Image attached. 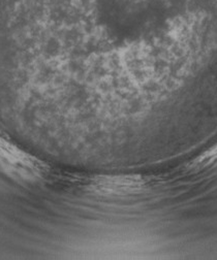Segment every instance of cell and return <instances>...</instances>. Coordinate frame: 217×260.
Segmentation results:
<instances>
[{"instance_id":"obj_1","label":"cell","mask_w":217,"mask_h":260,"mask_svg":"<svg viewBox=\"0 0 217 260\" xmlns=\"http://www.w3.org/2000/svg\"><path fill=\"white\" fill-rule=\"evenodd\" d=\"M217 162V145L211 148L209 151L205 152L203 155H201L195 162H194V167L196 168H206L210 165H213Z\"/></svg>"}]
</instances>
